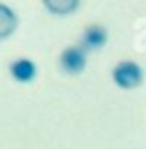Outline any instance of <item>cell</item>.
Returning a JSON list of instances; mask_svg holds the SVG:
<instances>
[{"label": "cell", "mask_w": 146, "mask_h": 149, "mask_svg": "<svg viewBox=\"0 0 146 149\" xmlns=\"http://www.w3.org/2000/svg\"><path fill=\"white\" fill-rule=\"evenodd\" d=\"M111 76H113V81L120 88H135L142 83L144 72H142V66L135 61H120L113 68Z\"/></svg>", "instance_id": "6da1fadb"}, {"label": "cell", "mask_w": 146, "mask_h": 149, "mask_svg": "<svg viewBox=\"0 0 146 149\" xmlns=\"http://www.w3.org/2000/svg\"><path fill=\"white\" fill-rule=\"evenodd\" d=\"M59 65L67 74H80L87 65V52L81 46H67L59 55Z\"/></svg>", "instance_id": "7a4b0ae2"}, {"label": "cell", "mask_w": 146, "mask_h": 149, "mask_svg": "<svg viewBox=\"0 0 146 149\" xmlns=\"http://www.w3.org/2000/svg\"><path fill=\"white\" fill-rule=\"evenodd\" d=\"M107 42V30L102 24H91L83 30L81 35V48L87 50H98Z\"/></svg>", "instance_id": "3957f363"}, {"label": "cell", "mask_w": 146, "mask_h": 149, "mask_svg": "<svg viewBox=\"0 0 146 149\" xmlns=\"http://www.w3.org/2000/svg\"><path fill=\"white\" fill-rule=\"evenodd\" d=\"M9 74L19 83H30L37 76V66L33 61L22 57V59H15L9 63Z\"/></svg>", "instance_id": "277c9868"}, {"label": "cell", "mask_w": 146, "mask_h": 149, "mask_svg": "<svg viewBox=\"0 0 146 149\" xmlns=\"http://www.w3.org/2000/svg\"><path fill=\"white\" fill-rule=\"evenodd\" d=\"M19 26V17L8 4L0 2V41L8 39L9 35H13V31Z\"/></svg>", "instance_id": "5b68a950"}, {"label": "cell", "mask_w": 146, "mask_h": 149, "mask_svg": "<svg viewBox=\"0 0 146 149\" xmlns=\"http://www.w3.org/2000/svg\"><path fill=\"white\" fill-rule=\"evenodd\" d=\"M43 6H44L48 11H52V13L67 15V13H71V11L78 9L80 2H78V0H63V2H57V0H44Z\"/></svg>", "instance_id": "8992f818"}]
</instances>
